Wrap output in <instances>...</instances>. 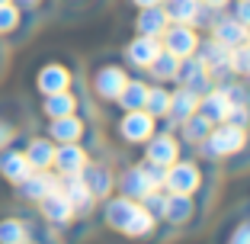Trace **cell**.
I'll return each instance as SVG.
<instances>
[{
    "label": "cell",
    "instance_id": "cell-1",
    "mask_svg": "<svg viewBox=\"0 0 250 244\" xmlns=\"http://www.w3.org/2000/svg\"><path fill=\"white\" fill-rule=\"evenodd\" d=\"M244 141H247V129L234 126V122H218V126H212L202 145H206L208 157H231L244 148Z\"/></svg>",
    "mask_w": 250,
    "mask_h": 244
},
{
    "label": "cell",
    "instance_id": "cell-2",
    "mask_svg": "<svg viewBox=\"0 0 250 244\" xmlns=\"http://www.w3.org/2000/svg\"><path fill=\"white\" fill-rule=\"evenodd\" d=\"M199 183H202L199 167L192 161H180V157L167 167V177H164V186L170 193H183V196H192L199 190Z\"/></svg>",
    "mask_w": 250,
    "mask_h": 244
},
{
    "label": "cell",
    "instance_id": "cell-3",
    "mask_svg": "<svg viewBox=\"0 0 250 244\" xmlns=\"http://www.w3.org/2000/svg\"><path fill=\"white\" fill-rule=\"evenodd\" d=\"M161 48L170 52V55H177V58H189V55L199 48V36H196V29H192L189 22H173V26L164 29Z\"/></svg>",
    "mask_w": 250,
    "mask_h": 244
},
{
    "label": "cell",
    "instance_id": "cell-4",
    "mask_svg": "<svg viewBox=\"0 0 250 244\" xmlns=\"http://www.w3.org/2000/svg\"><path fill=\"white\" fill-rule=\"evenodd\" d=\"M177 81L183 84V87H189V90H196V93H206V90H212L215 87V77H212V71L206 67V61L199 58H180V71H177Z\"/></svg>",
    "mask_w": 250,
    "mask_h": 244
},
{
    "label": "cell",
    "instance_id": "cell-5",
    "mask_svg": "<svg viewBox=\"0 0 250 244\" xmlns=\"http://www.w3.org/2000/svg\"><path fill=\"white\" fill-rule=\"evenodd\" d=\"M119 132H122L125 141H132V145H141L154 135V116L147 110H128L125 119L119 122Z\"/></svg>",
    "mask_w": 250,
    "mask_h": 244
},
{
    "label": "cell",
    "instance_id": "cell-6",
    "mask_svg": "<svg viewBox=\"0 0 250 244\" xmlns=\"http://www.w3.org/2000/svg\"><path fill=\"white\" fill-rule=\"evenodd\" d=\"M177 157H180V145L170 132H161V135H151V138H147V161L151 164L170 167Z\"/></svg>",
    "mask_w": 250,
    "mask_h": 244
},
{
    "label": "cell",
    "instance_id": "cell-7",
    "mask_svg": "<svg viewBox=\"0 0 250 244\" xmlns=\"http://www.w3.org/2000/svg\"><path fill=\"white\" fill-rule=\"evenodd\" d=\"M196 110L202 112L212 126H218V122H225V119H228L231 103H228V96H225V90L212 87V90H206V93H199V106H196Z\"/></svg>",
    "mask_w": 250,
    "mask_h": 244
},
{
    "label": "cell",
    "instance_id": "cell-8",
    "mask_svg": "<svg viewBox=\"0 0 250 244\" xmlns=\"http://www.w3.org/2000/svg\"><path fill=\"white\" fill-rule=\"evenodd\" d=\"M212 39L218 45H225V48H237V45H244L250 39V29L244 26V22H237L234 16H228V20H215Z\"/></svg>",
    "mask_w": 250,
    "mask_h": 244
},
{
    "label": "cell",
    "instance_id": "cell-9",
    "mask_svg": "<svg viewBox=\"0 0 250 244\" xmlns=\"http://www.w3.org/2000/svg\"><path fill=\"white\" fill-rule=\"evenodd\" d=\"M119 186H122V196H128V200L138 202L141 196H147L151 190H157L154 183H151V177H147L145 164H138V167H128L122 174V180H119Z\"/></svg>",
    "mask_w": 250,
    "mask_h": 244
},
{
    "label": "cell",
    "instance_id": "cell-10",
    "mask_svg": "<svg viewBox=\"0 0 250 244\" xmlns=\"http://www.w3.org/2000/svg\"><path fill=\"white\" fill-rule=\"evenodd\" d=\"M167 26H170V20H167V10H164L161 3H157V7H141L138 22H135L138 36H154V39H161Z\"/></svg>",
    "mask_w": 250,
    "mask_h": 244
},
{
    "label": "cell",
    "instance_id": "cell-11",
    "mask_svg": "<svg viewBox=\"0 0 250 244\" xmlns=\"http://www.w3.org/2000/svg\"><path fill=\"white\" fill-rule=\"evenodd\" d=\"M55 167L61 170V174H81L83 167H87V155H83V148L77 145V141H64L58 151H55Z\"/></svg>",
    "mask_w": 250,
    "mask_h": 244
},
{
    "label": "cell",
    "instance_id": "cell-12",
    "mask_svg": "<svg viewBox=\"0 0 250 244\" xmlns=\"http://www.w3.org/2000/svg\"><path fill=\"white\" fill-rule=\"evenodd\" d=\"M125 55H128V61H132L135 67H147L151 61L161 55V39L154 36H138L128 48H125Z\"/></svg>",
    "mask_w": 250,
    "mask_h": 244
},
{
    "label": "cell",
    "instance_id": "cell-13",
    "mask_svg": "<svg viewBox=\"0 0 250 244\" xmlns=\"http://www.w3.org/2000/svg\"><path fill=\"white\" fill-rule=\"evenodd\" d=\"M125 71L122 67H116V65H109V67H103L100 74H96V81H93V87H96V93L103 96V100H116L119 93H122V87H125Z\"/></svg>",
    "mask_w": 250,
    "mask_h": 244
},
{
    "label": "cell",
    "instance_id": "cell-14",
    "mask_svg": "<svg viewBox=\"0 0 250 244\" xmlns=\"http://www.w3.org/2000/svg\"><path fill=\"white\" fill-rule=\"evenodd\" d=\"M196 106H199V93H196V90H189V87H180L177 93H170V110H167V116L173 119V122H183L186 116H192V112H196Z\"/></svg>",
    "mask_w": 250,
    "mask_h": 244
},
{
    "label": "cell",
    "instance_id": "cell-15",
    "mask_svg": "<svg viewBox=\"0 0 250 244\" xmlns=\"http://www.w3.org/2000/svg\"><path fill=\"white\" fill-rule=\"evenodd\" d=\"M42 209H45V215H48L52 222H67V219L74 215L71 200H67L64 190H58V186H55L52 193H45V196H42Z\"/></svg>",
    "mask_w": 250,
    "mask_h": 244
},
{
    "label": "cell",
    "instance_id": "cell-16",
    "mask_svg": "<svg viewBox=\"0 0 250 244\" xmlns=\"http://www.w3.org/2000/svg\"><path fill=\"white\" fill-rule=\"evenodd\" d=\"M81 177H83V183H87V190L93 193V200L96 196H106V193L112 190V174L106 167H100V164H87V167L81 170Z\"/></svg>",
    "mask_w": 250,
    "mask_h": 244
},
{
    "label": "cell",
    "instance_id": "cell-17",
    "mask_svg": "<svg viewBox=\"0 0 250 244\" xmlns=\"http://www.w3.org/2000/svg\"><path fill=\"white\" fill-rule=\"evenodd\" d=\"M67 84H71V74H67V67H61V65H48V67L39 71V90H42L45 96L58 93V90H67Z\"/></svg>",
    "mask_w": 250,
    "mask_h": 244
},
{
    "label": "cell",
    "instance_id": "cell-18",
    "mask_svg": "<svg viewBox=\"0 0 250 244\" xmlns=\"http://www.w3.org/2000/svg\"><path fill=\"white\" fill-rule=\"evenodd\" d=\"M48 135H52V138H58L61 145H64V141H77L83 135V122L77 116H58V119H52V129H48Z\"/></svg>",
    "mask_w": 250,
    "mask_h": 244
},
{
    "label": "cell",
    "instance_id": "cell-19",
    "mask_svg": "<svg viewBox=\"0 0 250 244\" xmlns=\"http://www.w3.org/2000/svg\"><path fill=\"white\" fill-rule=\"evenodd\" d=\"M20 186H22L20 193H22V196H26V200H42L45 193H52V190H55V186H58V183H55V180L48 177L45 170H39V174H36V170H32V174H29V177H26V180H20Z\"/></svg>",
    "mask_w": 250,
    "mask_h": 244
},
{
    "label": "cell",
    "instance_id": "cell-20",
    "mask_svg": "<svg viewBox=\"0 0 250 244\" xmlns=\"http://www.w3.org/2000/svg\"><path fill=\"white\" fill-rule=\"evenodd\" d=\"M64 196L71 200L74 209H90L93 206V193L87 190L81 174H67V183H64Z\"/></svg>",
    "mask_w": 250,
    "mask_h": 244
},
{
    "label": "cell",
    "instance_id": "cell-21",
    "mask_svg": "<svg viewBox=\"0 0 250 244\" xmlns=\"http://www.w3.org/2000/svg\"><path fill=\"white\" fill-rule=\"evenodd\" d=\"M135 206H138V202H135V200H128V196L109 200V202H106V222H109L112 228H119V231H122V228H125V222L132 219Z\"/></svg>",
    "mask_w": 250,
    "mask_h": 244
},
{
    "label": "cell",
    "instance_id": "cell-22",
    "mask_svg": "<svg viewBox=\"0 0 250 244\" xmlns=\"http://www.w3.org/2000/svg\"><path fill=\"white\" fill-rule=\"evenodd\" d=\"M192 215V200L189 196H183V193H167V206H164V219L173 225L186 222Z\"/></svg>",
    "mask_w": 250,
    "mask_h": 244
},
{
    "label": "cell",
    "instance_id": "cell-23",
    "mask_svg": "<svg viewBox=\"0 0 250 244\" xmlns=\"http://www.w3.org/2000/svg\"><path fill=\"white\" fill-rule=\"evenodd\" d=\"M0 174H3V177L7 180H16V183H20V180H26L32 174V164H29V157L26 155H3L0 157Z\"/></svg>",
    "mask_w": 250,
    "mask_h": 244
},
{
    "label": "cell",
    "instance_id": "cell-24",
    "mask_svg": "<svg viewBox=\"0 0 250 244\" xmlns=\"http://www.w3.org/2000/svg\"><path fill=\"white\" fill-rule=\"evenodd\" d=\"M180 126H183V138L189 141V145H192V141H196V145H202V141H206V135L212 132V122H208V119L202 116L199 110L192 112V116H186Z\"/></svg>",
    "mask_w": 250,
    "mask_h": 244
},
{
    "label": "cell",
    "instance_id": "cell-25",
    "mask_svg": "<svg viewBox=\"0 0 250 244\" xmlns=\"http://www.w3.org/2000/svg\"><path fill=\"white\" fill-rule=\"evenodd\" d=\"M147 71L154 74V81H177V71H180V58L177 55H170L161 48V55H157L151 65H147Z\"/></svg>",
    "mask_w": 250,
    "mask_h": 244
},
{
    "label": "cell",
    "instance_id": "cell-26",
    "mask_svg": "<svg viewBox=\"0 0 250 244\" xmlns=\"http://www.w3.org/2000/svg\"><path fill=\"white\" fill-rule=\"evenodd\" d=\"M116 100L125 106V110H145V100H147V84H141V81H125L122 93H119Z\"/></svg>",
    "mask_w": 250,
    "mask_h": 244
},
{
    "label": "cell",
    "instance_id": "cell-27",
    "mask_svg": "<svg viewBox=\"0 0 250 244\" xmlns=\"http://www.w3.org/2000/svg\"><path fill=\"white\" fill-rule=\"evenodd\" d=\"M151 228H154V215L147 212L145 206H135V212H132V219L125 222V235L128 238H145V235H151Z\"/></svg>",
    "mask_w": 250,
    "mask_h": 244
},
{
    "label": "cell",
    "instance_id": "cell-28",
    "mask_svg": "<svg viewBox=\"0 0 250 244\" xmlns=\"http://www.w3.org/2000/svg\"><path fill=\"white\" fill-rule=\"evenodd\" d=\"M74 110H77V100H74V93H67V90L48 93V100H45V112H48L52 119H58V116H71Z\"/></svg>",
    "mask_w": 250,
    "mask_h": 244
},
{
    "label": "cell",
    "instance_id": "cell-29",
    "mask_svg": "<svg viewBox=\"0 0 250 244\" xmlns=\"http://www.w3.org/2000/svg\"><path fill=\"white\" fill-rule=\"evenodd\" d=\"M26 157H29V164H32V170H45L48 164L55 161V148H52V141H45V138H36L26 148Z\"/></svg>",
    "mask_w": 250,
    "mask_h": 244
},
{
    "label": "cell",
    "instance_id": "cell-30",
    "mask_svg": "<svg viewBox=\"0 0 250 244\" xmlns=\"http://www.w3.org/2000/svg\"><path fill=\"white\" fill-rule=\"evenodd\" d=\"M164 10H167L170 22H192V16L199 10V0H167Z\"/></svg>",
    "mask_w": 250,
    "mask_h": 244
},
{
    "label": "cell",
    "instance_id": "cell-31",
    "mask_svg": "<svg viewBox=\"0 0 250 244\" xmlns=\"http://www.w3.org/2000/svg\"><path fill=\"white\" fill-rule=\"evenodd\" d=\"M145 110L151 112V116H167L170 110V93L164 87H147V100H145Z\"/></svg>",
    "mask_w": 250,
    "mask_h": 244
},
{
    "label": "cell",
    "instance_id": "cell-32",
    "mask_svg": "<svg viewBox=\"0 0 250 244\" xmlns=\"http://www.w3.org/2000/svg\"><path fill=\"white\" fill-rule=\"evenodd\" d=\"M26 225L16 222V219H7V222H0V244H22L26 241Z\"/></svg>",
    "mask_w": 250,
    "mask_h": 244
},
{
    "label": "cell",
    "instance_id": "cell-33",
    "mask_svg": "<svg viewBox=\"0 0 250 244\" xmlns=\"http://www.w3.org/2000/svg\"><path fill=\"white\" fill-rule=\"evenodd\" d=\"M231 71L250 77V39L244 45H237V48H231Z\"/></svg>",
    "mask_w": 250,
    "mask_h": 244
},
{
    "label": "cell",
    "instance_id": "cell-34",
    "mask_svg": "<svg viewBox=\"0 0 250 244\" xmlns=\"http://www.w3.org/2000/svg\"><path fill=\"white\" fill-rule=\"evenodd\" d=\"M141 206L147 209V212L154 215V219H164V206H167V190H151L147 196H141Z\"/></svg>",
    "mask_w": 250,
    "mask_h": 244
},
{
    "label": "cell",
    "instance_id": "cell-35",
    "mask_svg": "<svg viewBox=\"0 0 250 244\" xmlns=\"http://www.w3.org/2000/svg\"><path fill=\"white\" fill-rule=\"evenodd\" d=\"M225 96H228V103L231 106H247V90L241 87V84H225Z\"/></svg>",
    "mask_w": 250,
    "mask_h": 244
},
{
    "label": "cell",
    "instance_id": "cell-36",
    "mask_svg": "<svg viewBox=\"0 0 250 244\" xmlns=\"http://www.w3.org/2000/svg\"><path fill=\"white\" fill-rule=\"evenodd\" d=\"M16 22H20V13L10 3H0V32H10Z\"/></svg>",
    "mask_w": 250,
    "mask_h": 244
},
{
    "label": "cell",
    "instance_id": "cell-37",
    "mask_svg": "<svg viewBox=\"0 0 250 244\" xmlns=\"http://www.w3.org/2000/svg\"><path fill=\"white\" fill-rule=\"evenodd\" d=\"M225 122H234V126L247 129V122H250V110H247V106H231V110H228V119H225Z\"/></svg>",
    "mask_w": 250,
    "mask_h": 244
},
{
    "label": "cell",
    "instance_id": "cell-38",
    "mask_svg": "<svg viewBox=\"0 0 250 244\" xmlns=\"http://www.w3.org/2000/svg\"><path fill=\"white\" fill-rule=\"evenodd\" d=\"M228 244H250V222L237 225V228H234V235H231V241H228Z\"/></svg>",
    "mask_w": 250,
    "mask_h": 244
},
{
    "label": "cell",
    "instance_id": "cell-39",
    "mask_svg": "<svg viewBox=\"0 0 250 244\" xmlns=\"http://www.w3.org/2000/svg\"><path fill=\"white\" fill-rule=\"evenodd\" d=\"M234 20H237V22H244V26H247V29H250V0H237Z\"/></svg>",
    "mask_w": 250,
    "mask_h": 244
},
{
    "label": "cell",
    "instance_id": "cell-40",
    "mask_svg": "<svg viewBox=\"0 0 250 244\" xmlns=\"http://www.w3.org/2000/svg\"><path fill=\"white\" fill-rule=\"evenodd\" d=\"M10 138H13V129H10L7 122H0V148H3V145H7Z\"/></svg>",
    "mask_w": 250,
    "mask_h": 244
},
{
    "label": "cell",
    "instance_id": "cell-41",
    "mask_svg": "<svg viewBox=\"0 0 250 244\" xmlns=\"http://www.w3.org/2000/svg\"><path fill=\"white\" fill-rule=\"evenodd\" d=\"M135 7H157V3H161V0H132Z\"/></svg>",
    "mask_w": 250,
    "mask_h": 244
},
{
    "label": "cell",
    "instance_id": "cell-42",
    "mask_svg": "<svg viewBox=\"0 0 250 244\" xmlns=\"http://www.w3.org/2000/svg\"><path fill=\"white\" fill-rule=\"evenodd\" d=\"M199 3H208V7H215V10H221L228 0H199Z\"/></svg>",
    "mask_w": 250,
    "mask_h": 244
},
{
    "label": "cell",
    "instance_id": "cell-43",
    "mask_svg": "<svg viewBox=\"0 0 250 244\" xmlns=\"http://www.w3.org/2000/svg\"><path fill=\"white\" fill-rule=\"evenodd\" d=\"M0 3H10V0H0Z\"/></svg>",
    "mask_w": 250,
    "mask_h": 244
},
{
    "label": "cell",
    "instance_id": "cell-44",
    "mask_svg": "<svg viewBox=\"0 0 250 244\" xmlns=\"http://www.w3.org/2000/svg\"><path fill=\"white\" fill-rule=\"evenodd\" d=\"M26 3H36V0H26Z\"/></svg>",
    "mask_w": 250,
    "mask_h": 244
}]
</instances>
